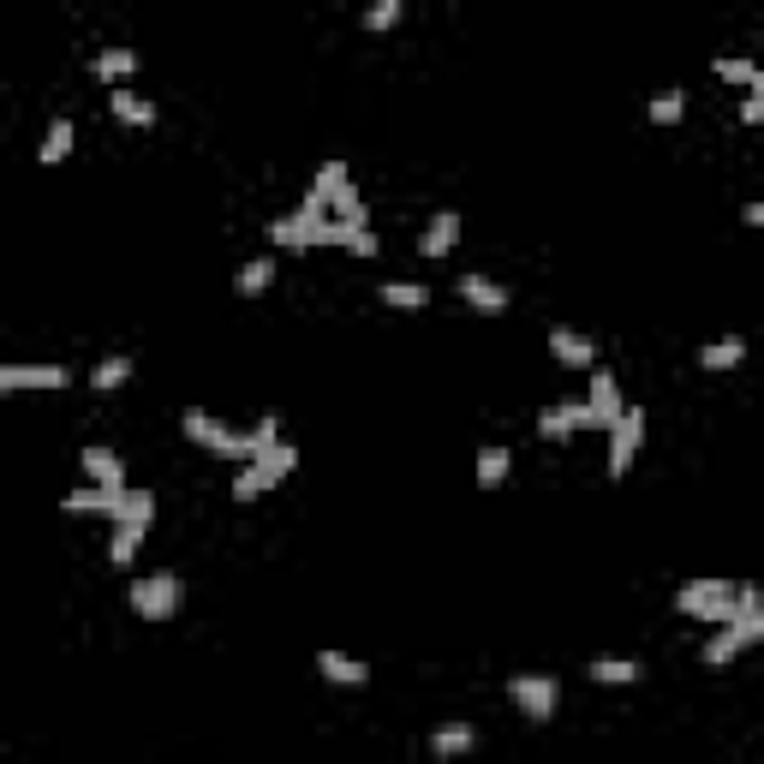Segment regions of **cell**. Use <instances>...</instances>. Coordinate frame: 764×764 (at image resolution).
<instances>
[{
	"mask_svg": "<svg viewBox=\"0 0 764 764\" xmlns=\"http://www.w3.org/2000/svg\"><path fill=\"white\" fill-rule=\"evenodd\" d=\"M585 413H592V425H616L621 413H628V406H621V382L609 377V371H592L585 377Z\"/></svg>",
	"mask_w": 764,
	"mask_h": 764,
	"instance_id": "9c48e42d",
	"label": "cell"
},
{
	"mask_svg": "<svg viewBox=\"0 0 764 764\" xmlns=\"http://www.w3.org/2000/svg\"><path fill=\"white\" fill-rule=\"evenodd\" d=\"M120 502H126V490H102V484H79V490L60 496L67 514H96V520H120Z\"/></svg>",
	"mask_w": 764,
	"mask_h": 764,
	"instance_id": "8fae6325",
	"label": "cell"
},
{
	"mask_svg": "<svg viewBox=\"0 0 764 764\" xmlns=\"http://www.w3.org/2000/svg\"><path fill=\"white\" fill-rule=\"evenodd\" d=\"M353 186V168H347V162H323V168H317V180H311V191H317V198H335V191H347Z\"/></svg>",
	"mask_w": 764,
	"mask_h": 764,
	"instance_id": "d6a6232c",
	"label": "cell"
},
{
	"mask_svg": "<svg viewBox=\"0 0 764 764\" xmlns=\"http://www.w3.org/2000/svg\"><path fill=\"white\" fill-rule=\"evenodd\" d=\"M711 72H717V79L723 84H741V91H753V84H759V60L753 55H729V60H711Z\"/></svg>",
	"mask_w": 764,
	"mask_h": 764,
	"instance_id": "83f0119b",
	"label": "cell"
},
{
	"mask_svg": "<svg viewBox=\"0 0 764 764\" xmlns=\"http://www.w3.org/2000/svg\"><path fill=\"white\" fill-rule=\"evenodd\" d=\"M585 675H592L597 687H633L645 669L633 664V657H597V664H585Z\"/></svg>",
	"mask_w": 764,
	"mask_h": 764,
	"instance_id": "484cf974",
	"label": "cell"
},
{
	"mask_svg": "<svg viewBox=\"0 0 764 764\" xmlns=\"http://www.w3.org/2000/svg\"><path fill=\"white\" fill-rule=\"evenodd\" d=\"M592 425V413H585V401H550L538 413V437L544 442H568L573 430H585Z\"/></svg>",
	"mask_w": 764,
	"mask_h": 764,
	"instance_id": "30bf717a",
	"label": "cell"
},
{
	"mask_svg": "<svg viewBox=\"0 0 764 764\" xmlns=\"http://www.w3.org/2000/svg\"><path fill=\"white\" fill-rule=\"evenodd\" d=\"M270 287H275V258L239 263V275H234V293H239V299H263Z\"/></svg>",
	"mask_w": 764,
	"mask_h": 764,
	"instance_id": "603a6c76",
	"label": "cell"
},
{
	"mask_svg": "<svg viewBox=\"0 0 764 764\" xmlns=\"http://www.w3.org/2000/svg\"><path fill=\"white\" fill-rule=\"evenodd\" d=\"M741 222H747V227H764V198H759V203H747V210H741Z\"/></svg>",
	"mask_w": 764,
	"mask_h": 764,
	"instance_id": "74e56055",
	"label": "cell"
},
{
	"mask_svg": "<svg viewBox=\"0 0 764 764\" xmlns=\"http://www.w3.org/2000/svg\"><path fill=\"white\" fill-rule=\"evenodd\" d=\"M741 126H764V72H759V84L741 102Z\"/></svg>",
	"mask_w": 764,
	"mask_h": 764,
	"instance_id": "d590c367",
	"label": "cell"
},
{
	"mask_svg": "<svg viewBox=\"0 0 764 764\" xmlns=\"http://www.w3.org/2000/svg\"><path fill=\"white\" fill-rule=\"evenodd\" d=\"M382 305H394V311H425L430 287H418V282H382Z\"/></svg>",
	"mask_w": 764,
	"mask_h": 764,
	"instance_id": "f546056e",
	"label": "cell"
},
{
	"mask_svg": "<svg viewBox=\"0 0 764 764\" xmlns=\"http://www.w3.org/2000/svg\"><path fill=\"white\" fill-rule=\"evenodd\" d=\"M180 430H186L191 442H198V449L222 454V461H239V466L251 461V430H234V425H222V418H215V413H203V406H186Z\"/></svg>",
	"mask_w": 764,
	"mask_h": 764,
	"instance_id": "3957f363",
	"label": "cell"
},
{
	"mask_svg": "<svg viewBox=\"0 0 764 764\" xmlns=\"http://www.w3.org/2000/svg\"><path fill=\"white\" fill-rule=\"evenodd\" d=\"M675 609L693 616V621H711V628H729L735 609H741V585L717 580V573H699V580H687L681 592H675Z\"/></svg>",
	"mask_w": 764,
	"mask_h": 764,
	"instance_id": "7a4b0ae2",
	"label": "cell"
},
{
	"mask_svg": "<svg viewBox=\"0 0 764 764\" xmlns=\"http://www.w3.org/2000/svg\"><path fill=\"white\" fill-rule=\"evenodd\" d=\"M401 19H406L401 0H377V7H365V31H394Z\"/></svg>",
	"mask_w": 764,
	"mask_h": 764,
	"instance_id": "e575fe53",
	"label": "cell"
},
{
	"mask_svg": "<svg viewBox=\"0 0 764 764\" xmlns=\"http://www.w3.org/2000/svg\"><path fill=\"white\" fill-rule=\"evenodd\" d=\"M508 699L520 705V717H526V723H550L556 705H562V681H556V675L526 669V675H514V681H508Z\"/></svg>",
	"mask_w": 764,
	"mask_h": 764,
	"instance_id": "8992f818",
	"label": "cell"
},
{
	"mask_svg": "<svg viewBox=\"0 0 764 764\" xmlns=\"http://www.w3.org/2000/svg\"><path fill=\"white\" fill-rule=\"evenodd\" d=\"M150 532H138V526H114V538H108V562L114 568H132L138 562V544H144Z\"/></svg>",
	"mask_w": 764,
	"mask_h": 764,
	"instance_id": "4dcf8cb0",
	"label": "cell"
},
{
	"mask_svg": "<svg viewBox=\"0 0 764 764\" xmlns=\"http://www.w3.org/2000/svg\"><path fill=\"white\" fill-rule=\"evenodd\" d=\"M270 490H275V478H270V466H263V461H246V466H239L234 502H258V496H270Z\"/></svg>",
	"mask_w": 764,
	"mask_h": 764,
	"instance_id": "4316f807",
	"label": "cell"
},
{
	"mask_svg": "<svg viewBox=\"0 0 764 764\" xmlns=\"http://www.w3.org/2000/svg\"><path fill=\"white\" fill-rule=\"evenodd\" d=\"M473 747H478V729L466 717H449L430 729V759H466Z\"/></svg>",
	"mask_w": 764,
	"mask_h": 764,
	"instance_id": "4fadbf2b",
	"label": "cell"
},
{
	"mask_svg": "<svg viewBox=\"0 0 764 764\" xmlns=\"http://www.w3.org/2000/svg\"><path fill=\"white\" fill-rule=\"evenodd\" d=\"M645 449V406H628V413L609 425V478H628L633 461Z\"/></svg>",
	"mask_w": 764,
	"mask_h": 764,
	"instance_id": "52a82bcc",
	"label": "cell"
},
{
	"mask_svg": "<svg viewBox=\"0 0 764 764\" xmlns=\"http://www.w3.org/2000/svg\"><path fill=\"white\" fill-rule=\"evenodd\" d=\"M681 114H687V91H675V84H669V91H657L652 102H645V120H652V126H675Z\"/></svg>",
	"mask_w": 764,
	"mask_h": 764,
	"instance_id": "f1b7e54d",
	"label": "cell"
},
{
	"mask_svg": "<svg viewBox=\"0 0 764 764\" xmlns=\"http://www.w3.org/2000/svg\"><path fill=\"white\" fill-rule=\"evenodd\" d=\"M764 640V597L759 585H741V609H735L729 628H711V640L699 645V664L705 669H729L741 652H753V645Z\"/></svg>",
	"mask_w": 764,
	"mask_h": 764,
	"instance_id": "6da1fadb",
	"label": "cell"
},
{
	"mask_svg": "<svg viewBox=\"0 0 764 764\" xmlns=\"http://www.w3.org/2000/svg\"><path fill=\"white\" fill-rule=\"evenodd\" d=\"M550 353H556V365H568V371H597V347L585 335H573L568 323L550 329Z\"/></svg>",
	"mask_w": 764,
	"mask_h": 764,
	"instance_id": "5bb4252c",
	"label": "cell"
},
{
	"mask_svg": "<svg viewBox=\"0 0 764 764\" xmlns=\"http://www.w3.org/2000/svg\"><path fill=\"white\" fill-rule=\"evenodd\" d=\"M461 299L473 305L478 317H502V311H508V287H496L490 275H478V270L461 275Z\"/></svg>",
	"mask_w": 764,
	"mask_h": 764,
	"instance_id": "9a60e30c",
	"label": "cell"
},
{
	"mask_svg": "<svg viewBox=\"0 0 764 764\" xmlns=\"http://www.w3.org/2000/svg\"><path fill=\"white\" fill-rule=\"evenodd\" d=\"M454 246H461V215H454V210L430 215V227H425V239H418V251H425V258H449Z\"/></svg>",
	"mask_w": 764,
	"mask_h": 764,
	"instance_id": "ac0fdd59",
	"label": "cell"
},
{
	"mask_svg": "<svg viewBox=\"0 0 764 764\" xmlns=\"http://www.w3.org/2000/svg\"><path fill=\"white\" fill-rule=\"evenodd\" d=\"M317 675H323L329 687H365L371 681V664H359V657H347V652H317Z\"/></svg>",
	"mask_w": 764,
	"mask_h": 764,
	"instance_id": "2e32d148",
	"label": "cell"
},
{
	"mask_svg": "<svg viewBox=\"0 0 764 764\" xmlns=\"http://www.w3.org/2000/svg\"><path fill=\"white\" fill-rule=\"evenodd\" d=\"M282 418H275V413H263L258 418V425H251V461H263V454H270V449H282Z\"/></svg>",
	"mask_w": 764,
	"mask_h": 764,
	"instance_id": "1f68e13d",
	"label": "cell"
},
{
	"mask_svg": "<svg viewBox=\"0 0 764 764\" xmlns=\"http://www.w3.org/2000/svg\"><path fill=\"white\" fill-rule=\"evenodd\" d=\"M72 138H79V126H72L67 114H60V120L43 132V144H36V162H43V168H60V162L72 156Z\"/></svg>",
	"mask_w": 764,
	"mask_h": 764,
	"instance_id": "44dd1931",
	"label": "cell"
},
{
	"mask_svg": "<svg viewBox=\"0 0 764 764\" xmlns=\"http://www.w3.org/2000/svg\"><path fill=\"white\" fill-rule=\"evenodd\" d=\"M263 466H270V478H275V484H287L293 473H299V449H293V442H282V449L263 454Z\"/></svg>",
	"mask_w": 764,
	"mask_h": 764,
	"instance_id": "836d02e7",
	"label": "cell"
},
{
	"mask_svg": "<svg viewBox=\"0 0 764 764\" xmlns=\"http://www.w3.org/2000/svg\"><path fill=\"white\" fill-rule=\"evenodd\" d=\"M747 359V341L741 335H723V341H705V347H699V371H735V365Z\"/></svg>",
	"mask_w": 764,
	"mask_h": 764,
	"instance_id": "d6986e66",
	"label": "cell"
},
{
	"mask_svg": "<svg viewBox=\"0 0 764 764\" xmlns=\"http://www.w3.org/2000/svg\"><path fill=\"white\" fill-rule=\"evenodd\" d=\"M132 353H108V359H96V371H91V389L96 394H114V389H126L132 382Z\"/></svg>",
	"mask_w": 764,
	"mask_h": 764,
	"instance_id": "cb8c5ba5",
	"label": "cell"
},
{
	"mask_svg": "<svg viewBox=\"0 0 764 764\" xmlns=\"http://www.w3.org/2000/svg\"><path fill=\"white\" fill-rule=\"evenodd\" d=\"M186 604V580L180 573H138L132 580V616L144 621H174Z\"/></svg>",
	"mask_w": 764,
	"mask_h": 764,
	"instance_id": "277c9868",
	"label": "cell"
},
{
	"mask_svg": "<svg viewBox=\"0 0 764 764\" xmlns=\"http://www.w3.org/2000/svg\"><path fill=\"white\" fill-rule=\"evenodd\" d=\"M108 114L120 126H156V102L138 96V91H108Z\"/></svg>",
	"mask_w": 764,
	"mask_h": 764,
	"instance_id": "7402d4cb",
	"label": "cell"
},
{
	"mask_svg": "<svg viewBox=\"0 0 764 764\" xmlns=\"http://www.w3.org/2000/svg\"><path fill=\"white\" fill-rule=\"evenodd\" d=\"M508 473H514V449L508 442H484L478 449V490H502Z\"/></svg>",
	"mask_w": 764,
	"mask_h": 764,
	"instance_id": "e0dca14e",
	"label": "cell"
},
{
	"mask_svg": "<svg viewBox=\"0 0 764 764\" xmlns=\"http://www.w3.org/2000/svg\"><path fill=\"white\" fill-rule=\"evenodd\" d=\"M72 382V371L67 365H0V389L7 394H24V389H67Z\"/></svg>",
	"mask_w": 764,
	"mask_h": 764,
	"instance_id": "ba28073f",
	"label": "cell"
},
{
	"mask_svg": "<svg viewBox=\"0 0 764 764\" xmlns=\"http://www.w3.org/2000/svg\"><path fill=\"white\" fill-rule=\"evenodd\" d=\"M138 72V48H96V79L126 91V79Z\"/></svg>",
	"mask_w": 764,
	"mask_h": 764,
	"instance_id": "ffe728a7",
	"label": "cell"
},
{
	"mask_svg": "<svg viewBox=\"0 0 764 764\" xmlns=\"http://www.w3.org/2000/svg\"><path fill=\"white\" fill-rule=\"evenodd\" d=\"M323 227H329L323 198H317V191H305L299 210L275 215V222H270V239H275V246H287V251H311V246H323Z\"/></svg>",
	"mask_w": 764,
	"mask_h": 764,
	"instance_id": "5b68a950",
	"label": "cell"
},
{
	"mask_svg": "<svg viewBox=\"0 0 764 764\" xmlns=\"http://www.w3.org/2000/svg\"><path fill=\"white\" fill-rule=\"evenodd\" d=\"M79 466H84L91 484H102V490H132V484H126V461L114 449H102V442H91V449L79 454Z\"/></svg>",
	"mask_w": 764,
	"mask_h": 764,
	"instance_id": "7c38bea8",
	"label": "cell"
},
{
	"mask_svg": "<svg viewBox=\"0 0 764 764\" xmlns=\"http://www.w3.org/2000/svg\"><path fill=\"white\" fill-rule=\"evenodd\" d=\"M114 526H138V532H150L156 526V490H126V502H120V520H114Z\"/></svg>",
	"mask_w": 764,
	"mask_h": 764,
	"instance_id": "d4e9b609",
	"label": "cell"
},
{
	"mask_svg": "<svg viewBox=\"0 0 764 764\" xmlns=\"http://www.w3.org/2000/svg\"><path fill=\"white\" fill-rule=\"evenodd\" d=\"M347 251H353V258H377V234H371V227H353V234H347Z\"/></svg>",
	"mask_w": 764,
	"mask_h": 764,
	"instance_id": "8d00e7d4",
	"label": "cell"
}]
</instances>
